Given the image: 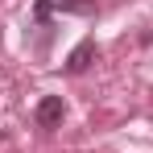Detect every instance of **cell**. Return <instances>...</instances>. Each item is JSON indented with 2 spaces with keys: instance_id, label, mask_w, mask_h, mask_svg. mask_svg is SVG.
I'll use <instances>...</instances> for the list:
<instances>
[{
  "instance_id": "3",
  "label": "cell",
  "mask_w": 153,
  "mask_h": 153,
  "mask_svg": "<svg viewBox=\"0 0 153 153\" xmlns=\"http://www.w3.org/2000/svg\"><path fill=\"white\" fill-rule=\"evenodd\" d=\"M50 13H54L50 0H33V21H50Z\"/></svg>"
},
{
  "instance_id": "2",
  "label": "cell",
  "mask_w": 153,
  "mask_h": 153,
  "mask_svg": "<svg viewBox=\"0 0 153 153\" xmlns=\"http://www.w3.org/2000/svg\"><path fill=\"white\" fill-rule=\"evenodd\" d=\"M91 58H95V42H91V37H83L75 50L66 54V75H83V71L91 66Z\"/></svg>"
},
{
  "instance_id": "1",
  "label": "cell",
  "mask_w": 153,
  "mask_h": 153,
  "mask_svg": "<svg viewBox=\"0 0 153 153\" xmlns=\"http://www.w3.org/2000/svg\"><path fill=\"white\" fill-rule=\"evenodd\" d=\"M33 120H37L42 128H58L62 120H66V103H62V95H42L37 108H33Z\"/></svg>"
}]
</instances>
